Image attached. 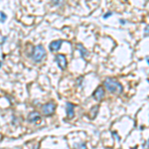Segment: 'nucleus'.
Wrapping results in <instances>:
<instances>
[{"instance_id": "nucleus-1", "label": "nucleus", "mask_w": 149, "mask_h": 149, "mask_svg": "<svg viewBox=\"0 0 149 149\" xmlns=\"http://www.w3.org/2000/svg\"><path fill=\"white\" fill-rule=\"evenodd\" d=\"M105 88L111 93H116V95H120L123 92V86L118 81L112 78H107L103 81Z\"/></svg>"}, {"instance_id": "nucleus-2", "label": "nucleus", "mask_w": 149, "mask_h": 149, "mask_svg": "<svg viewBox=\"0 0 149 149\" xmlns=\"http://www.w3.org/2000/svg\"><path fill=\"white\" fill-rule=\"evenodd\" d=\"M46 55H47V52H46V50L44 49L43 45L38 44L37 46H35L34 49H33L31 57H32V60L34 62L40 63V62H42L43 60L46 58Z\"/></svg>"}, {"instance_id": "nucleus-3", "label": "nucleus", "mask_w": 149, "mask_h": 149, "mask_svg": "<svg viewBox=\"0 0 149 149\" xmlns=\"http://www.w3.org/2000/svg\"><path fill=\"white\" fill-rule=\"evenodd\" d=\"M55 110H56V104L54 102H47L46 104H44L42 107V112L45 116H51L54 114Z\"/></svg>"}, {"instance_id": "nucleus-4", "label": "nucleus", "mask_w": 149, "mask_h": 149, "mask_svg": "<svg viewBox=\"0 0 149 149\" xmlns=\"http://www.w3.org/2000/svg\"><path fill=\"white\" fill-rule=\"evenodd\" d=\"M55 61H56L58 67H59V68L61 69L62 71L66 70L67 65H68V61H67V58H66L65 55H63V54H57L56 56H55Z\"/></svg>"}, {"instance_id": "nucleus-5", "label": "nucleus", "mask_w": 149, "mask_h": 149, "mask_svg": "<svg viewBox=\"0 0 149 149\" xmlns=\"http://www.w3.org/2000/svg\"><path fill=\"white\" fill-rule=\"evenodd\" d=\"M104 95H105L104 88H103L102 86H97V90L93 92V97L95 100H97V102H102V100H103V97H104Z\"/></svg>"}, {"instance_id": "nucleus-6", "label": "nucleus", "mask_w": 149, "mask_h": 149, "mask_svg": "<svg viewBox=\"0 0 149 149\" xmlns=\"http://www.w3.org/2000/svg\"><path fill=\"white\" fill-rule=\"evenodd\" d=\"M62 44H63V40H56L53 41L52 43H50L49 45V49L51 52H57L61 49Z\"/></svg>"}, {"instance_id": "nucleus-7", "label": "nucleus", "mask_w": 149, "mask_h": 149, "mask_svg": "<svg viewBox=\"0 0 149 149\" xmlns=\"http://www.w3.org/2000/svg\"><path fill=\"white\" fill-rule=\"evenodd\" d=\"M74 107H76V105L72 102L66 103V112H67V117H68V118H73L74 116Z\"/></svg>"}, {"instance_id": "nucleus-8", "label": "nucleus", "mask_w": 149, "mask_h": 149, "mask_svg": "<svg viewBox=\"0 0 149 149\" xmlns=\"http://www.w3.org/2000/svg\"><path fill=\"white\" fill-rule=\"evenodd\" d=\"M27 119L31 123H35V122H38L41 119V115L38 111H31L28 115Z\"/></svg>"}, {"instance_id": "nucleus-9", "label": "nucleus", "mask_w": 149, "mask_h": 149, "mask_svg": "<svg viewBox=\"0 0 149 149\" xmlns=\"http://www.w3.org/2000/svg\"><path fill=\"white\" fill-rule=\"evenodd\" d=\"M77 49H78L79 51H80L81 58H86V55L88 54V50H86V48L84 47V46H83V45H81V44H80V43H79V44H77Z\"/></svg>"}, {"instance_id": "nucleus-10", "label": "nucleus", "mask_w": 149, "mask_h": 149, "mask_svg": "<svg viewBox=\"0 0 149 149\" xmlns=\"http://www.w3.org/2000/svg\"><path fill=\"white\" fill-rule=\"evenodd\" d=\"M98 109H100V105H95L91 109V111H90V114H91V118L93 119L95 118L97 114V111H98Z\"/></svg>"}, {"instance_id": "nucleus-11", "label": "nucleus", "mask_w": 149, "mask_h": 149, "mask_svg": "<svg viewBox=\"0 0 149 149\" xmlns=\"http://www.w3.org/2000/svg\"><path fill=\"white\" fill-rule=\"evenodd\" d=\"M73 149H86V145L85 143H74Z\"/></svg>"}, {"instance_id": "nucleus-12", "label": "nucleus", "mask_w": 149, "mask_h": 149, "mask_svg": "<svg viewBox=\"0 0 149 149\" xmlns=\"http://www.w3.org/2000/svg\"><path fill=\"white\" fill-rule=\"evenodd\" d=\"M0 16H1V22H2V23L5 22L6 19H7L6 14H5V13H3V12H1V13H0Z\"/></svg>"}, {"instance_id": "nucleus-13", "label": "nucleus", "mask_w": 149, "mask_h": 149, "mask_svg": "<svg viewBox=\"0 0 149 149\" xmlns=\"http://www.w3.org/2000/svg\"><path fill=\"white\" fill-rule=\"evenodd\" d=\"M111 15H112V12H111V11H109V12H107V13H105L104 15H103V18L107 19V18H109V16H111Z\"/></svg>"}, {"instance_id": "nucleus-14", "label": "nucleus", "mask_w": 149, "mask_h": 149, "mask_svg": "<svg viewBox=\"0 0 149 149\" xmlns=\"http://www.w3.org/2000/svg\"><path fill=\"white\" fill-rule=\"evenodd\" d=\"M144 35H145L146 37L148 36V26H146V27H145V30H144Z\"/></svg>"}, {"instance_id": "nucleus-15", "label": "nucleus", "mask_w": 149, "mask_h": 149, "mask_svg": "<svg viewBox=\"0 0 149 149\" xmlns=\"http://www.w3.org/2000/svg\"><path fill=\"white\" fill-rule=\"evenodd\" d=\"M119 22H120L121 24H124V23H125V21H124V20H119Z\"/></svg>"}, {"instance_id": "nucleus-16", "label": "nucleus", "mask_w": 149, "mask_h": 149, "mask_svg": "<svg viewBox=\"0 0 149 149\" xmlns=\"http://www.w3.org/2000/svg\"><path fill=\"white\" fill-rule=\"evenodd\" d=\"M146 63L149 64V60H148V57H146Z\"/></svg>"}, {"instance_id": "nucleus-17", "label": "nucleus", "mask_w": 149, "mask_h": 149, "mask_svg": "<svg viewBox=\"0 0 149 149\" xmlns=\"http://www.w3.org/2000/svg\"><path fill=\"white\" fill-rule=\"evenodd\" d=\"M38 148H39V145H36L34 149H38Z\"/></svg>"}, {"instance_id": "nucleus-18", "label": "nucleus", "mask_w": 149, "mask_h": 149, "mask_svg": "<svg viewBox=\"0 0 149 149\" xmlns=\"http://www.w3.org/2000/svg\"><path fill=\"white\" fill-rule=\"evenodd\" d=\"M131 149H137V146H134V147H132Z\"/></svg>"}, {"instance_id": "nucleus-19", "label": "nucleus", "mask_w": 149, "mask_h": 149, "mask_svg": "<svg viewBox=\"0 0 149 149\" xmlns=\"http://www.w3.org/2000/svg\"><path fill=\"white\" fill-rule=\"evenodd\" d=\"M1 66H2V62L0 61V68H1Z\"/></svg>"}]
</instances>
